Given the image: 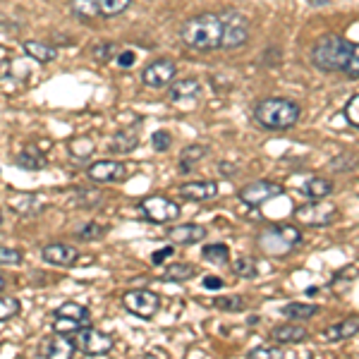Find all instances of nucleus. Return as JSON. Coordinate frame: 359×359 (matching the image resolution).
<instances>
[{
    "instance_id": "obj_1",
    "label": "nucleus",
    "mask_w": 359,
    "mask_h": 359,
    "mask_svg": "<svg viewBox=\"0 0 359 359\" xmlns=\"http://www.w3.org/2000/svg\"><path fill=\"white\" fill-rule=\"evenodd\" d=\"M182 41L192 50H216L223 43V20L218 13H201L180 29Z\"/></svg>"
},
{
    "instance_id": "obj_2",
    "label": "nucleus",
    "mask_w": 359,
    "mask_h": 359,
    "mask_svg": "<svg viewBox=\"0 0 359 359\" xmlns=\"http://www.w3.org/2000/svg\"><path fill=\"white\" fill-rule=\"evenodd\" d=\"M352 48H355V43L347 41L340 34H323L311 48V62L323 72H338V69L347 67Z\"/></svg>"
},
{
    "instance_id": "obj_3",
    "label": "nucleus",
    "mask_w": 359,
    "mask_h": 359,
    "mask_svg": "<svg viewBox=\"0 0 359 359\" xmlns=\"http://www.w3.org/2000/svg\"><path fill=\"white\" fill-rule=\"evenodd\" d=\"M302 108L290 98H264L259 101V106L254 108V118L264 130H290L297 125Z\"/></svg>"
},
{
    "instance_id": "obj_4",
    "label": "nucleus",
    "mask_w": 359,
    "mask_h": 359,
    "mask_svg": "<svg viewBox=\"0 0 359 359\" xmlns=\"http://www.w3.org/2000/svg\"><path fill=\"white\" fill-rule=\"evenodd\" d=\"M74 338V345L82 355H89V357H103L113 350L115 340L113 335L98 331V328H91V326H84L82 331H77L72 335Z\"/></svg>"
},
{
    "instance_id": "obj_5",
    "label": "nucleus",
    "mask_w": 359,
    "mask_h": 359,
    "mask_svg": "<svg viewBox=\"0 0 359 359\" xmlns=\"http://www.w3.org/2000/svg\"><path fill=\"white\" fill-rule=\"evenodd\" d=\"M223 20V43L221 48H240L249 39V20L237 10H225L221 13Z\"/></svg>"
},
{
    "instance_id": "obj_6",
    "label": "nucleus",
    "mask_w": 359,
    "mask_h": 359,
    "mask_svg": "<svg viewBox=\"0 0 359 359\" xmlns=\"http://www.w3.org/2000/svg\"><path fill=\"white\" fill-rule=\"evenodd\" d=\"M139 211L151 223H170V221H175V218H180V204L158 194L147 196V199L139 201Z\"/></svg>"
},
{
    "instance_id": "obj_7",
    "label": "nucleus",
    "mask_w": 359,
    "mask_h": 359,
    "mask_svg": "<svg viewBox=\"0 0 359 359\" xmlns=\"http://www.w3.org/2000/svg\"><path fill=\"white\" fill-rule=\"evenodd\" d=\"M123 304L130 314L139 318H154L161 309V297L154 290H127L123 294Z\"/></svg>"
},
{
    "instance_id": "obj_8",
    "label": "nucleus",
    "mask_w": 359,
    "mask_h": 359,
    "mask_svg": "<svg viewBox=\"0 0 359 359\" xmlns=\"http://www.w3.org/2000/svg\"><path fill=\"white\" fill-rule=\"evenodd\" d=\"M294 218L304 225H311V228H318V225H331L335 218H338V208L333 204H328L326 199L321 201H311L306 206H299L294 211Z\"/></svg>"
},
{
    "instance_id": "obj_9",
    "label": "nucleus",
    "mask_w": 359,
    "mask_h": 359,
    "mask_svg": "<svg viewBox=\"0 0 359 359\" xmlns=\"http://www.w3.org/2000/svg\"><path fill=\"white\" fill-rule=\"evenodd\" d=\"M280 194H283V184L273 182V180H257V182L240 189V199L247 206H262Z\"/></svg>"
},
{
    "instance_id": "obj_10",
    "label": "nucleus",
    "mask_w": 359,
    "mask_h": 359,
    "mask_svg": "<svg viewBox=\"0 0 359 359\" xmlns=\"http://www.w3.org/2000/svg\"><path fill=\"white\" fill-rule=\"evenodd\" d=\"M74 352H77V345H74L72 335L53 333L41 340L36 350V359H69Z\"/></svg>"
},
{
    "instance_id": "obj_11",
    "label": "nucleus",
    "mask_w": 359,
    "mask_h": 359,
    "mask_svg": "<svg viewBox=\"0 0 359 359\" xmlns=\"http://www.w3.org/2000/svg\"><path fill=\"white\" fill-rule=\"evenodd\" d=\"M91 182H98V184H106V182H123L125 175H127V165L120 163V161H96V163L89 165L86 170Z\"/></svg>"
},
{
    "instance_id": "obj_12",
    "label": "nucleus",
    "mask_w": 359,
    "mask_h": 359,
    "mask_svg": "<svg viewBox=\"0 0 359 359\" xmlns=\"http://www.w3.org/2000/svg\"><path fill=\"white\" fill-rule=\"evenodd\" d=\"M175 72H177V67L172 60H156L151 65L144 67L142 79H144V84L151 86V89H163V86L172 84Z\"/></svg>"
},
{
    "instance_id": "obj_13",
    "label": "nucleus",
    "mask_w": 359,
    "mask_h": 359,
    "mask_svg": "<svg viewBox=\"0 0 359 359\" xmlns=\"http://www.w3.org/2000/svg\"><path fill=\"white\" fill-rule=\"evenodd\" d=\"M10 208L22 218H34L46 208V199L43 194H34V192H15L10 196Z\"/></svg>"
},
{
    "instance_id": "obj_14",
    "label": "nucleus",
    "mask_w": 359,
    "mask_h": 359,
    "mask_svg": "<svg viewBox=\"0 0 359 359\" xmlns=\"http://www.w3.org/2000/svg\"><path fill=\"white\" fill-rule=\"evenodd\" d=\"M41 257L46 264L50 266H72L74 262H77L79 252L74 249L72 245H65V242H53V245H46L41 249Z\"/></svg>"
},
{
    "instance_id": "obj_15",
    "label": "nucleus",
    "mask_w": 359,
    "mask_h": 359,
    "mask_svg": "<svg viewBox=\"0 0 359 359\" xmlns=\"http://www.w3.org/2000/svg\"><path fill=\"white\" fill-rule=\"evenodd\" d=\"M180 196L189 201H208V199H216L218 194V184L213 180H196V182H184L180 184Z\"/></svg>"
},
{
    "instance_id": "obj_16",
    "label": "nucleus",
    "mask_w": 359,
    "mask_h": 359,
    "mask_svg": "<svg viewBox=\"0 0 359 359\" xmlns=\"http://www.w3.org/2000/svg\"><path fill=\"white\" fill-rule=\"evenodd\" d=\"M357 333H359V316H345L343 321L328 326L326 331L321 333V338L326 340V343H340V340L355 338Z\"/></svg>"
},
{
    "instance_id": "obj_17",
    "label": "nucleus",
    "mask_w": 359,
    "mask_h": 359,
    "mask_svg": "<svg viewBox=\"0 0 359 359\" xmlns=\"http://www.w3.org/2000/svg\"><path fill=\"white\" fill-rule=\"evenodd\" d=\"M168 237H170L175 245H199L201 240H206V228L204 225H194V223H187V225H175V228L168 230Z\"/></svg>"
},
{
    "instance_id": "obj_18",
    "label": "nucleus",
    "mask_w": 359,
    "mask_h": 359,
    "mask_svg": "<svg viewBox=\"0 0 359 359\" xmlns=\"http://www.w3.org/2000/svg\"><path fill=\"white\" fill-rule=\"evenodd\" d=\"M262 237H266V240H278L276 252H285V249L302 242V233H299L297 228H292V225H273V228L266 230Z\"/></svg>"
},
{
    "instance_id": "obj_19",
    "label": "nucleus",
    "mask_w": 359,
    "mask_h": 359,
    "mask_svg": "<svg viewBox=\"0 0 359 359\" xmlns=\"http://www.w3.org/2000/svg\"><path fill=\"white\" fill-rule=\"evenodd\" d=\"M201 94V84L199 79H180V82L170 84V98L175 103H192Z\"/></svg>"
},
{
    "instance_id": "obj_20",
    "label": "nucleus",
    "mask_w": 359,
    "mask_h": 359,
    "mask_svg": "<svg viewBox=\"0 0 359 359\" xmlns=\"http://www.w3.org/2000/svg\"><path fill=\"white\" fill-rule=\"evenodd\" d=\"M271 338L276 340V343L280 345H294V343H302L306 340V328L302 323H283V326H276L273 331H271Z\"/></svg>"
},
{
    "instance_id": "obj_21",
    "label": "nucleus",
    "mask_w": 359,
    "mask_h": 359,
    "mask_svg": "<svg viewBox=\"0 0 359 359\" xmlns=\"http://www.w3.org/2000/svg\"><path fill=\"white\" fill-rule=\"evenodd\" d=\"M302 192L309 196L311 201H321V199H326V196L333 194V182L326 177H309L302 184Z\"/></svg>"
},
{
    "instance_id": "obj_22",
    "label": "nucleus",
    "mask_w": 359,
    "mask_h": 359,
    "mask_svg": "<svg viewBox=\"0 0 359 359\" xmlns=\"http://www.w3.org/2000/svg\"><path fill=\"white\" fill-rule=\"evenodd\" d=\"M139 147V137L135 130H120L111 137V151L113 154H130Z\"/></svg>"
},
{
    "instance_id": "obj_23",
    "label": "nucleus",
    "mask_w": 359,
    "mask_h": 359,
    "mask_svg": "<svg viewBox=\"0 0 359 359\" xmlns=\"http://www.w3.org/2000/svg\"><path fill=\"white\" fill-rule=\"evenodd\" d=\"M22 48H25V53L32 57V60L41 62V65H46V62H53L55 55H57V50L53 48V46L41 43V41H25Z\"/></svg>"
},
{
    "instance_id": "obj_24",
    "label": "nucleus",
    "mask_w": 359,
    "mask_h": 359,
    "mask_svg": "<svg viewBox=\"0 0 359 359\" xmlns=\"http://www.w3.org/2000/svg\"><path fill=\"white\" fill-rule=\"evenodd\" d=\"M318 311H321V306L306 302H290L283 306V316H287L290 321H306V318H314Z\"/></svg>"
},
{
    "instance_id": "obj_25",
    "label": "nucleus",
    "mask_w": 359,
    "mask_h": 359,
    "mask_svg": "<svg viewBox=\"0 0 359 359\" xmlns=\"http://www.w3.org/2000/svg\"><path fill=\"white\" fill-rule=\"evenodd\" d=\"M103 201L101 189H91V187H79L72 192V204L79 208H94Z\"/></svg>"
},
{
    "instance_id": "obj_26",
    "label": "nucleus",
    "mask_w": 359,
    "mask_h": 359,
    "mask_svg": "<svg viewBox=\"0 0 359 359\" xmlns=\"http://www.w3.org/2000/svg\"><path fill=\"white\" fill-rule=\"evenodd\" d=\"M15 163L22 168V170H41V168H46V158L41 154H39V149L34 147H27L25 151L17 154Z\"/></svg>"
},
{
    "instance_id": "obj_27",
    "label": "nucleus",
    "mask_w": 359,
    "mask_h": 359,
    "mask_svg": "<svg viewBox=\"0 0 359 359\" xmlns=\"http://www.w3.org/2000/svg\"><path fill=\"white\" fill-rule=\"evenodd\" d=\"M53 314L55 316H62V318H72V321H79V323H84V326H89V309H86L84 304L65 302V304L57 306Z\"/></svg>"
},
{
    "instance_id": "obj_28",
    "label": "nucleus",
    "mask_w": 359,
    "mask_h": 359,
    "mask_svg": "<svg viewBox=\"0 0 359 359\" xmlns=\"http://www.w3.org/2000/svg\"><path fill=\"white\" fill-rule=\"evenodd\" d=\"M206 154H208L206 144H189V147H184L182 154H180V168H182V170H189V168L194 163H199Z\"/></svg>"
},
{
    "instance_id": "obj_29",
    "label": "nucleus",
    "mask_w": 359,
    "mask_h": 359,
    "mask_svg": "<svg viewBox=\"0 0 359 359\" xmlns=\"http://www.w3.org/2000/svg\"><path fill=\"white\" fill-rule=\"evenodd\" d=\"M69 10H72V15L79 17V20H91V17L101 15V0H72Z\"/></svg>"
},
{
    "instance_id": "obj_30",
    "label": "nucleus",
    "mask_w": 359,
    "mask_h": 359,
    "mask_svg": "<svg viewBox=\"0 0 359 359\" xmlns=\"http://www.w3.org/2000/svg\"><path fill=\"white\" fill-rule=\"evenodd\" d=\"M196 273V269L192 264H170L165 269V280H172V283H182V280H189Z\"/></svg>"
},
{
    "instance_id": "obj_31",
    "label": "nucleus",
    "mask_w": 359,
    "mask_h": 359,
    "mask_svg": "<svg viewBox=\"0 0 359 359\" xmlns=\"http://www.w3.org/2000/svg\"><path fill=\"white\" fill-rule=\"evenodd\" d=\"M213 306L223 311H242L247 306V302L242 294H218V297L213 299Z\"/></svg>"
},
{
    "instance_id": "obj_32",
    "label": "nucleus",
    "mask_w": 359,
    "mask_h": 359,
    "mask_svg": "<svg viewBox=\"0 0 359 359\" xmlns=\"http://www.w3.org/2000/svg\"><path fill=\"white\" fill-rule=\"evenodd\" d=\"M201 257H204L206 262H211V264L223 266V264L230 262V249H228V245H206Z\"/></svg>"
},
{
    "instance_id": "obj_33",
    "label": "nucleus",
    "mask_w": 359,
    "mask_h": 359,
    "mask_svg": "<svg viewBox=\"0 0 359 359\" xmlns=\"http://www.w3.org/2000/svg\"><path fill=\"white\" fill-rule=\"evenodd\" d=\"M20 309H22L20 299L10 297V294H3V297H0V323L15 318L17 314H20Z\"/></svg>"
},
{
    "instance_id": "obj_34",
    "label": "nucleus",
    "mask_w": 359,
    "mask_h": 359,
    "mask_svg": "<svg viewBox=\"0 0 359 359\" xmlns=\"http://www.w3.org/2000/svg\"><path fill=\"white\" fill-rule=\"evenodd\" d=\"M247 359H285V352H283V347L262 345V347H254V350H249Z\"/></svg>"
},
{
    "instance_id": "obj_35",
    "label": "nucleus",
    "mask_w": 359,
    "mask_h": 359,
    "mask_svg": "<svg viewBox=\"0 0 359 359\" xmlns=\"http://www.w3.org/2000/svg\"><path fill=\"white\" fill-rule=\"evenodd\" d=\"M94 142L86 137H79V139H72L69 142V154L74 156V158H89L91 154H94Z\"/></svg>"
},
{
    "instance_id": "obj_36",
    "label": "nucleus",
    "mask_w": 359,
    "mask_h": 359,
    "mask_svg": "<svg viewBox=\"0 0 359 359\" xmlns=\"http://www.w3.org/2000/svg\"><path fill=\"white\" fill-rule=\"evenodd\" d=\"M233 271H235V276H240V278H254L257 276V262H254L252 257H237L235 262H233Z\"/></svg>"
},
{
    "instance_id": "obj_37",
    "label": "nucleus",
    "mask_w": 359,
    "mask_h": 359,
    "mask_svg": "<svg viewBox=\"0 0 359 359\" xmlns=\"http://www.w3.org/2000/svg\"><path fill=\"white\" fill-rule=\"evenodd\" d=\"M132 0H101V15L103 17H118L130 8Z\"/></svg>"
},
{
    "instance_id": "obj_38",
    "label": "nucleus",
    "mask_w": 359,
    "mask_h": 359,
    "mask_svg": "<svg viewBox=\"0 0 359 359\" xmlns=\"http://www.w3.org/2000/svg\"><path fill=\"white\" fill-rule=\"evenodd\" d=\"M106 235V228L98 223H86L82 228L77 230V237L79 240H101V237Z\"/></svg>"
},
{
    "instance_id": "obj_39",
    "label": "nucleus",
    "mask_w": 359,
    "mask_h": 359,
    "mask_svg": "<svg viewBox=\"0 0 359 359\" xmlns=\"http://www.w3.org/2000/svg\"><path fill=\"white\" fill-rule=\"evenodd\" d=\"M331 168H333L335 172L352 170V168H357V158L352 154H343V156H338V158L331 161Z\"/></svg>"
},
{
    "instance_id": "obj_40",
    "label": "nucleus",
    "mask_w": 359,
    "mask_h": 359,
    "mask_svg": "<svg viewBox=\"0 0 359 359\" xmlns=\"http://www.w3.org/2000/svg\"><path fill=\"white\" fill-rule=\"evenodd\" d=\"M20 264H22V254L17 249L0 245V266H20Z\"/></svg>"
},
{
    "instance_id": "obj_41",
    "label": "nucleus",
    "mask_w": 359,
    "mask_h": 359,
    "mask_svg": "<svg viewBox=\"0 0 359 359\" xmlns=\"http://www.w3.org/2000/svg\"><path fill=\"white\" fill-rule=\"evenodd\" d=\"M345 118L352 127H359V94L352 96L345 106Z\"/></svg>"
},
{
    "instance_id": "obj_42",
    "label": "nucleus",
    "mask_w": 359,
    "mask_h": 359,
    "mask_svg": "<svg viewBox=\"0 0 359 359\" xmlns=\"http://www.w3.org/2000/svg\"><path fill=\"white\" fill-rule=\"evenodd\" d=\"M170 135H168L165 130H156L151 135V147L156 149V151H168L170 149Z\"/></svg>"
},
{
    "instance_id": "obj_43",
    "label": "nucleus",
    "mask_w": 359,
    "mask_h": 359,
    "mask_svg": "<svg viewBox=\"0 0 359 359\" xmlns=\"http://www.w3.org/2000/svg\"><path fill=\"white\" fill-rule=\"evenodd\" d=\"M113 53H115V46L113 43H101L98 48H94V57H96V60H101V62L111 60Z\"/></svg>"
},
{
    "instance_id": "obj_44",
    "label": "nucleus",
    "mask_w": 359,
    "mask_h": 359,
    "mask_svg": "<svg viewBox=\"0 0 359 359\" xmlns=\"http://www.w3.org/2000/svg\"><path fill=\"white\" fill-rule=\"evenodd\" d=\"M345 72L350 74V77H359V43L352 48V57H350V62H347Z\"/></svg>"
},
{
    "instance_id": "obj_45",
    "label": "nucleus",
    "mask_w": 359,
    "mask_h": 359,
    "mask_svg": "<svg viewBox=\"0 0 359 359\" xmlns=\"http://www.w3.org/2000/svg\"><path fill=\"white\" fill-rule=\"evenodd\" d=\"M168 257H172V247H163V249H156L154 257H151V264L154 266H161L165 262Z\"/></svg>"
},
{
    "instance_id": "obj_46",
    "label": "nucleus",
    "mask_w": 359,
    "mask_h": 359,
    "mask_svg": "<svg viewBox=\"0 0 359 359\" xmlns=\"http://www.w3.org/2000/svg\"><path fill=\"white\" fill-rule=\"evenodd\" d=\"M118 65L120 67H132L135 65V53H132V50H123V53L118 55Z\"/></svg>"
},
{
    "instance_id": "obj_47",
    "label": "nucleus",
    "mask_w": 359,
    "mask_h": 359,
    "mask_svg": "<svg viewBox=\"0 0 359 359\" xmlns=\"http://www.w3.org/2000/svg\"><path fill=\"white\" fill-rule=\"evenodd\" d=\"M204 287H208V290H221L223 280L221 278H204Z\"/></svg>"
},
{
    "instance_id": "obj_48",
    "label": "nucleus",
    "mask_w": 359,
    "mask_h": 359,
    "mask_svg": "<svg viewBox=\"0 0 359 359\" xmlns=\"http://www.w3.org/2000/svg\"><path fill=\"white\" fill-rule=\"evenodd\" d=\"M218 170H221V172H223V175H233V172H235V165L221 163V165H218Z\"/></svg>"
},
{
    "instance_id": "obj_49",
    "label": "nucleus",
    "mask_w": 359,
    "mask_h": 359,
    "mask_svg": "<svg viewBox=\"0 0 359 359\" xmlns=\"http://www.w3.org/2000/svg\"><path fill=\"white\" fill-rule=\"evenodd\" d=\"M5 285H8V283H5V278H3V276H0V292H3V290H5Z\"/></svg>"
},
{
    "instance_id": "obj_50",
    "label": "nucleus",
    "mask_w": 359,
    "mask_h": 359,
    "mask_svg": "<svg viewBox=\"0 0 359 359\" xmlns=\"http://www.w3.org/2000/svg\"><path fill=\"white\" fill-rule=\"evenodd\" d=\"M0 225H3V213H0Z\"/></svg>"
}]
</instances>
